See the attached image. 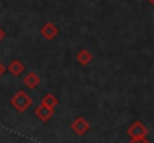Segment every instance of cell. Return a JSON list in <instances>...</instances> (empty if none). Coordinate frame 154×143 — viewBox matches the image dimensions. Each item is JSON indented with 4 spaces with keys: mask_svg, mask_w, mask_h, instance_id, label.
Returning <instances> with one entry per match:
<instances>
[{
    "mask_svg": "<svg viewBox=\"0 0 154 143\" xmlns=\"http://www.w3.org/2000/svg\"><path fill=\"white\" fill-rule=\"evenodd\" d=\"M9 103H11V106L17 110V112H26L32 104H33V98H32V95H29L26 91H23V90H20V91H17L15 94L11 97V100H9Z\"/></svg>",
    "mask_w": 154,
    "mask_h": 143,
    "instance_id": "cell-1",
    "label": "cell"
},
{
    "mask_svg": "<svg viewBox=\"0 0 154 143\" xmlns=\"http://www.w3.org/2000/svg\"><path fill=\"white\" fill-rule=\"evenodd\" d=\"M148 134V128L141 122V121H135L129 128H127V136L132 140H142L145 139Z\"/></svg>",
    "mask_w": 154,
    "mask_h": 143,
    "instance_id": "cell-2",
    "label": "cell"
},
{
    "mask_svg": "<svg viewBox=\"0 0 154 143\" xmlns=\"http://www.w3.org/2000/svg\"><path fill=\"white\" fill-rule=\"evenodd\" d=\"M70 128L73 133H76L78 136H84L90 131V124L87 122V119L84 116H78L75 118V121L70 124Z\"/></svg>",
    "mask_w": 154,
    "mask_h": 143,
    "instance_id": "cell-3",
    "label": "cell"
},
{
    "mask_svg": "<svg viewBox=\"0 0 154 143\" xmlns=\"http://www.w3.org/2000/svg\"><path fill=\"white\" fill-rule=\"evenodd\" d=\"M35 115L39 118V121L48 122V121L52 118V115H54V107H50V106L41 103V104L35 109Z\"/></svg>",
    "mask_w": 154,
    "mask_h": 143,
    "instance_id": "cell-4",
    "label": "cell"
},
{
    "mask_svg": "<svg viewBox=\"0 0 154 143\" xmlns=\"http://www.w3.org/2000/svg\"><path fill=\"white\" fill-rule=\"evenodd\" d=\"M39 33H41V36H42L44 39L52 40V39H55V37L58 36V28H57V25L52 24V22H45V24L41 27Z\"/></svg>",
    "mask_w": 154,
    "mask_h": 143,
    "instance_id": "cell-5",
    "label": "cell"
},
{
    "mask_svg": "<svg viewBox=\"0 0 154 143\" xmlns=\"http://www.w3.org/2000/svg\"><path fill=\"white\" fill-rule=\"evenodd\" d=\"M75 58H76V61H78L81 66H87V64H90V63L93 61V54H91L88 49H79V51L76 52Z\"/></svg>",
    "mask_w": 154,
    "mask_h": 143,
    "instance_id": "cell-6",
    "label": "cell"
},
{
    "mask_svg": "<svg viewBox=\"0 0 154 143\" xmlns=\"http://www.w3.org/2000/svg\"><path fill=\"white\" fill-rule=\"evenodd\" d=\"M24 69H26L24 64H23L20 60H17V58L12 60V61L8 64V72H9L12 76H20V75L24 72Z\"/></svg>",
    "mask_w": 154,
    "mask_h": 143,
    "instance_id": "cell-7",
    "label": "cell"
},
{
    "mask_svg": "<svg viewBox=\"0 0 154 143\" xmlns=\"http://www.w3.org/2000/svg\"><path fill=\"white\" fill-rule=\"evenodd\" d=\"M23 82H24V85H27V88L35 90V88H38V85L41 84V79H39V76H38L35 72H30V73H27V75L24 76Z\"/></svg>",
    "mask_w": 154,
    "mask_h": 143,
    "instance_id": "cell-8",
    "label": "cell"
},
{
    "mask_svg": "<svg viewBox=\"0 0 154 143\" xmlns=\"http://www.w3.org/2000/svg\"><path fill=\"white\" fill-rule=\"evenodd\" d=\"M41 103H44V104H47V106H50V107H54V109H55V106L58 104V98H57L54 94L48 93V94H45L44 97H42V101H41Z\"/></svg>",
    "mask_w": 154,
    "mask_h": 143,
    "instance_id": "cell-9",
    "label": "cell"
},
{
    "mask_svg": "<svg viewBox=\"0 0 154 143\" xmlns=\"http://www.w3.org/2000/svg\"><path fill=\"white\" fill-rule=\"evenodd\" d=\"M6 37V33H5V30L0 27V42H3V39Z\"/></svg>",
    "mask_w": 154,
    "mask_h": 143,
    "instance_id": "cell-10",
    "label": "cell"
},
{
    "mask_svg": "<svg viewBox=\"0 0 154 143\" xmlns=\"http://www.w3.org/2000/svg\"><path fill=\"white\" fill-rule=\"evenodd\" d=\"M6 70H8V67H5V66H3V64L0 63V76H2V75H3V73H5Z\"/></svg>",
    "mask_w": 154,
    "mask_h": 143,
    "instance_id": "cell-11",
    "label": "cell"
},
{
    "mask_svg": "<svg viewBox=\"0 0 154 143\" xmlns=\"http://www.w3.org/2000/svg\"><path fill=\"white\" fill-rule=\"evenodd\" d=\"M129 143H150L147 139H142V140H132V142H129Z\"/></svg>",
    "mask_w": 154,
    "mask_h": 143,
    "instance_id": "cell-12",
    "label": "cell"
},
{
    "mask_svg": "<svg viewBox=\"0 0 154 143\" xmlns=\"http://www.w3.org/2000/svg\"><path fill=\"white\" fill-rule=\"evenodd\" d=\"M148 1H150V3H151V4L154 6V0H148Z\"/></svg>",
    "mask_w": 154,
    "mask_h": 143,
    "instance_id": "cell-13",
    "label": "cell"
}]
</instances>
